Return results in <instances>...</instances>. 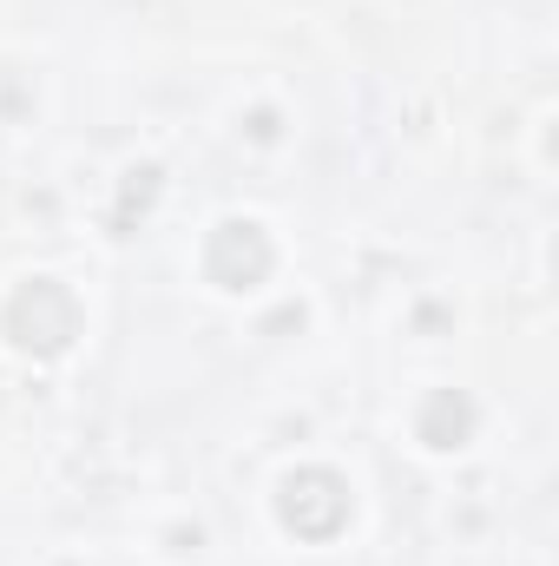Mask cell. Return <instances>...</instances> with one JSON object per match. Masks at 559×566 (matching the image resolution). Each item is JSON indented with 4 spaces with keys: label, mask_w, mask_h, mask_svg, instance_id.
<instances>
[{
    "label": "cell",
    "mask_w": 559,
    "mask_h": 566,
    "mask_svg": "<svg viewBox=\"0 0 559 566\" xmlns=\"http://www.w3.org/2000/svg\"><path fill=\"white\" fill-rule=\"evenodd\" d=\"M467 434H474V402H467L461 389L428 396V409H421V441H428V448H461Z\"/></svg>",
    "instance_id": "277c9868"
},
{
    "label": "cell",
    "mask_w": 559,
    "mask_h": 566,
    "mask_svg": "<svg viewBox=\"0 0 559 566\" xmlns=\"http://www.w3.org/2000/svg\"><path fill=\"white\" fill-rule=\"evenodd\" d=\"M271 264H277V251H271L264 224H251V218H224L204 244V277L218 290H257L271 277Z\"/></svg>",
    "instance_id": "3957f363"
},
{
    "label": "cell",
    "mask_w": 559,
    "mask_h": 566,
    "mask_svg": "<svg viewBox=\"0 0 559 566\" xmlns=\"http://www.w3.org/2000/svg\"><path fill=\"white\" fill-rule=\"evenodd\" d=\"M0 329H7L13 349H27V356H60V349H73V336H80V303H73L66 283L33 277L7 296Z\"/></svg>",
    "instance_id": "6da1fadb"
},
{
    "label": "cell",
    "mask_w": 559,
    "mask_h": 566,
    "mask_svg": "<svg viewBox=\"0 0 559 566\" xmlns=\"http://www.w3.org/2000/svg\"><path fill=\"white\" fill-rule=\"evenodd\" d=\"M283 527L296 534V541H336L342 527H349V488H342V474H329V468H296L289 481H283Z\"/></svg>",
    "instance_id": "7a4b0ae2"
}]
</instances>
